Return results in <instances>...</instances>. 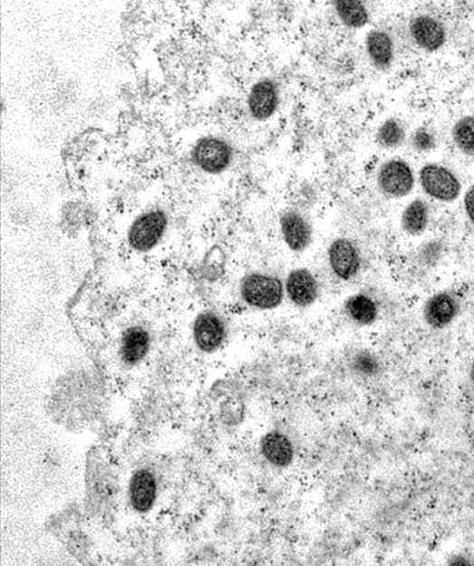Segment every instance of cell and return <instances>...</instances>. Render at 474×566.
<instances>
[{
	"mask_svg": "<svg viewBox=\"0 0 474 566\" xmlns=\"http://www.w3.org/2000/svg\"><path fill=\"white\" fill-rule=\"evenodd\" d=\"M412 143L418 151H429L436 147V140H434L433 136L424 129H419L415 133Z\"/></svg>",
	"mask_w": 474,
	"mask_h": 566,
	"instance_id": "obj_24",
	"label": "cell"
},
{
	"mask_svg": "<svg viewBox=\"0 0 474 566\" xmlns=\"http://www.w3.org/2000/svg\"><path fill=\"white\" fill-rule=\"evenodd\" d=\"M192 157L194 165L210 175H220L231 165L232 147L223 139L204 137L194 146Z\"/></svg>",
	"mask_w": 474,
	"mask_h": 566,
	"instance_id": "obj_2",
	"label": "cell"
},
{
	"mask_svg": "<svg viewBox=\"0 0 474 566\" xmlns=\"http://www.w3.org/2000/svg\"><path fill=\"white\" fill-rule=\"evenodd\" d=\"M429 209L425 201L416 199L405 209L402 216V227L411 235L422 233L428 226Z\"/></svg>",
	"mask_w": 474,
	"mask_h": 566,
	"instance_id": "obj_19",
	"label": "cell"
},
{
	"mask_svg": "<svg viewBox=\"0 0 474 566\" xmlns=\"http://www.w3.org/2000/svg\"><path fill=\"white\" fill-rule=\"evenodd\" d=\"M167 226V218L162 212H151L138 218L133 224L129 241L138 251H147L157 244Z\"/></svg>",
	"mask_w": 474,
	"mask_h": 566,
	"instance_id": "obj_6",
	"label": "cell"
},
{
	"mask_svg": "<svg viewBox=\"0 0 474 566\" xmlns=\"http://www.w3.org/2000/svg\"><path fill=\"white\" fill-rule=\"evenodd\" d=\"M149 335L142 328H131L124 335L122 357L129 365L139 363L149 349Z\"/></svg>",
	"mask_w": 474,
	"mask_h": 566,
	"instance_id": "obj_17",
	"label": "cell"
},
{
	"mask_svg": "<svg viewBox=\"0 0 474 566\" xmlns=\"http://www.w3.org/2000/svg\"><path fill=\"white\" fill-rule=\"evenodd\" d=\"M405 139V131L400 121L390 118L384 121L376 135L377 144L384 149L399 147Z\"/></svg>",
	"mask_w": 474,
	"mask_h": 566,
	"instance_id": "obj_21",
	"label": "cell"
},
{
	"mask_svg": "<svg viewBox=\"0 0 474 566\" xmlns=\"http://www.w3.org/2000/svg\"><path fill=\"white\" fill-rule=\"evenodd\" d=\"M464 208L469 220L474 225V185L465 194Z\"/></svg>",
	"mask_w": 474,
	"mask_h": 566,
	"instance_id": "obj_25",
	"label": "cell"
},
{
	"mask_svg": "<svg viewBox=\"0 0 474 566\" xmlns=\"http://www.w3.org/2000/svg\"><path fill=\"white\" fill-rule=\"evenodd\" d=\"M345 310L348 317L360 326H370L378 317L376 303L365 294L354 295L347 298Z\"/></svg>",
	"mask_w": 474,
	"mask_h": 566,
	"instance_id": "obj_16",
	"label": "cell"
},
{
	"mask_svg": "<svg viewBox=\"0 0 474 566\" xmlns=\"http://www.w3.org/2000/svg\"><path fill=\"white\" fill-rule=\"evenodd\" d=\"M333 6L342 24L348 28L360 29L370 21L369 13L362 2L337 0L333 2Z\"/></svg>",
	"mask_w": 474,
	"mask_h": 566,
	"instance_id": "obj_18",
	"label": "cell"
},
{
	"mask_svg": "<svg viewBox=\"0 0 474 566\" xmlns=\"http://www.w3.org/2000/svg\"><path fill=\"white\" fill-rule=\"evenodd\" d=\"M470 380L474 386V362L472 363L471 369H470Z\"/></svg>",
	"mask_w": 474,
	"mask_h": 566,
	"instance_id": "obj_26",
	"label": "cell"
},
{
	"mask_svg": "<svg viewBox=\"0 0 474 566\" xmlns=\"http://www.w3.org/2000/svg\"><path fill=\"white\" fill-rule=\"evenodd\" d=\"M193 334L199 349L205 353H213L224 344L227 327L221 316L210 311L196 317Z\"/></svg>",
	"mask_w": 474,
	"mask_h": 566,
	"instance_id": "obj_7",
	"label": "cell"
},
{
	"mask_svg": "<svg viewBox=\"0 0 474 566\" xmlns=\"http://www.w3.org/2000/svg\"><path fill=\"white\" fill-rule=\"evenodd\" d=\"M420 180L423 191L440 201L452 202L461 192V184L458 178L441 165L424 166L420 172Z\"/></svg>",
	"mask_w": 474,
	"mask_h": 566,
	"instance_id": "obj_3",
	"label": "cell"
},
{
	"mask_svg": "<svg viewBox=\"0 0 474 566\" xmlns=\"http://www.w3.org/2000/svg\"><path fill=\"white\" fill-rule=\"evenodd\" d=\"M366 52L375 68L388 69L393 59L392 38L384 31H371L366 36Z\"/></svg>",
	"mask_w": 474,
	"mask_h": 566,
	"instance_id": "obj_15",
	"label": "cell"
},
{
	"mask_svg": "<svg viewBox=\"0 0 474 566\" xmlns=\"http://www.w3.org/2000/svg\"><path fill=\"white\" fill-rule=\"evenodd\" d=\"M410 30L416 44L427 52H436L446 42L444 26L431 17H417L411 23Z\"/></svg>",
	"mask_w": 474,
	"mask_h": 566,
	"instance_id": "obj_12",
	"label": "cell"
},
{
	"mask_svg": "<svg viewBox=\"0 0 474 566\" xmlns=\"http://www.w3.org/2000/svg\"><path fill=\"white\" fill-rule=\"evenodd\" d=\"M352 363L355 371L362 375L374 376L380 371L378 359L369 352L356 354Z\"/></svg>",
	"mask_w": 474,
	"mask_h": 566,
	"instance_id": "obj_23",
	"label": "cell"
},
{
	"mask_svg": "<svg viewBox=\"0 0 474 566\" xmlns=\"http://www.w3.org/2000/svg\"><path fill=\"white\" fill-rule=\"evenodd\" d=\"M245 407L242 401L231 399L221 407V419L225 425L235 426L242 422Z\"/></svg>",
	"mask_w": 474,
	"mask_h": 566,
	"instance_id": "obj_22",
	"label": "cell"
},
{
	"mask_svg": "<svg viewBox=\"0 0 474 566\" xmlns=\"http://www.w3.org/2000/svg\"><path fill=\"white\" fill-rule=\"evenodd\" d=\"M241 294L250 307L261 310H270L281 305L285 290L280 278L266 273L252 272L243 278Z\"/></svg>",
	"mask_w": 474,
	"mask_h": 566,
	"instance_id": "obj_1",
	"label": "cell"
},
{
	"mask_svg": "<svg viewBox=\"0 0 474 566\" xmlns=\"http://www.w3.org/2000/svg\"><path fill=\"white\" fill-rule=\"evenodd\" d=\"M328 261L333 273L345 281L357 276L362 268L358 248L346 238H338L332 242L328 250Z\"/></svg>",
	"mask_w": 474,
	"mask_h": 566,
	"instance_id": "obj_5",
	"label": "cell"
},
{
	"mask_svg": "<svg viewBox=\"0 0 474 566\" xmlns=\"http://www.w3.org/2000/svg\"><path fill=\"white\" fill-rule=\"evenodd\" d=\"M281 233L287 247L295 253L304 252L311 244L312 228L304 215L289 210L280 217Z\"/></svg>",
	"mask_w": 474,
	"mask_h": 566,
	"instance_id": "obj_9",
	"label": "cell"
},
{
	"mask_svg": "<svg viewBox=\"0 0 474 566\" xmlns=\"http://www.w3.org/2000/svg\"><path fill=\"white\" fill-rule=\"evenodd\" d=\"M156 484L154 476L141 470L135 474L130 485V498L133 507L139 513H146L154 505Z\"/></svg>",
	"mask_w": 474,
	"mask_h": 566,
	"instance_id": "obj_14",
	"label": "cell"
},
{
	"mask_svg": "<svg viewBox=\"0 0 474 566\" xmlns=\"http://www.w3.org/2000/svg\"><path fill=\"white\" fill-rule=\"evenodd\" d=\"M261 452L270 464L278 467H287L294 459L293 443L280 431H271L262 437Z\"/></svg>",
	"mask_w": 474,
	"mask_h": 566,
	"instance_id": "obj_13",
	"label": "cell"
},
{
	"mask_svg": "<svg viewBox=\"0 0 474 566\" xmlns=\"http://www.w3.org/2000/svg\"><path fill=\"white\" fill-rule=\"evenodd\" d=\"M286 292L295 306L308 307L318 298L319 282L308 269H296L287 278Z\"/></svg>",
	"mask_w": 474,
	"mask_h": 566,
	"instance_id": "obj_10",
	"label": "cell"
},
{
	"mask_svg": "<svg viewBox=\"0 0 474 566\" xmlns=\"http://www.w3.org/2000/svg\"><path fill=\"white\" fill-rule=\"evenodd\" d=\"M460 311L457 299L447 292L432 296L423 309V317L432 329L441 330L450 325Z\"/></svg>",
	"mask_w": 474,
	"mask_h": 566,
	"instance_id": "obj_11",
	"label": "cell"
},
{
	"mask_svg": "<svg viewBox=\"0 0 474 566\" xmlns=\"http://www.w3.org/2000/svg\"><path fill=\"white\" fill-rule=\"evenodd\" d=\"M377 184L382 193L389 197L400 198L409 194L414 185L411 167L403 160L387 161L379 170Z\"/></svg>",
	"mask_w": 474,
	"mask_h": 566,
	"instance_id": "obj_4",
	"label": "cell"
},
{
	"mask_svg": "<svg viewBox=\"0 0 474 566\" xmlns=\"http://www.w3.org/2000/svg\"><path fill=\"white\" fill-rule=\"evenodd\" d=\"M453 140L464 154L474 156V117L460 118L452 131Z\"/></svg>",
	"mask_w": 474,
	"mask_h": 566,
	"instance_id": "obj_20",
	"label": "cell"
},
{
	"mask_svg": "<svg viewBox=\"0 0 474 566\" xmlns=\"http://www.w3.org/2000/svg\"><path fill=\"white\" fill-rule=\"evenodd\" d=\"M280 102L278 84L270 78H263L252 87L248 98V108L253 118L262 121L278 110Z\"/></svg>",
	"mask_w": 474,
	"mask_h": 566,
	"instance_id": "obj_8",
	"label": "cell"
}]
</instances>
